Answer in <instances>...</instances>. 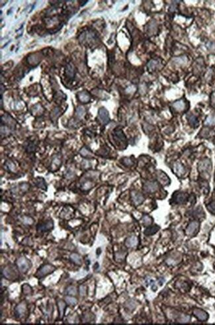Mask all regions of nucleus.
<instances>
[{
  "instance_id": "f257e3e1",
  "label": "nucleus",
  "mask_w": 215,
  "mask_h": 325,
  "mask_svg": "<svg viewBox=\"0 0 215 325\" xmlns=\"http://www.w3.org/2000/svg\"><path fill=\"white\" fill-rule=\"evenodd\" d=\"M17 265L21 272L26 273L30 268V262L25 257H21L17 261Z\"/></svg>"
},
{
  "instance_id": "f03ea898",
  "label": "nucleus",
  "mask_w": 215,
  "mask_h": 325,
  "mask_svg": "<svg viewBox=\"0 0 215 325\" xmlns=\"http://www.w3.org/2000/svg\"><path fill=\"white\" fill-rule=\"evenodd\" d=\"M199 170L201 173L205 174H209L210 170H211V163H210V160L205 159L200 162L199 164Z\"/></svg>"
},
{
  "instance_id": "7ed1b4c3",
  "label": "nucleus",
  "mask_w": 215,
  "mask_h": 325,
  "mask_svg": "<svg viewBox=\"0 0 215 325\" xmlns=\"http://www.w3.org/2000/svg\"><path fill=\"white\" fill-rule=\"evenodd\" d=\"M98 118L102 124L107 125L110 121L109 114L108 111L104 107L100 108L99 110V114H98Z\"/></svg>"
},
{
  "instance_id": "20e7f679",
  "label": "nucleus",
  "mask_w": 215,
  "mask_h": 325,
  "mask_svg": "<svg viewBox=\"0 0 215 325\" xmlns=\"http://www.w3.org/2000/svg\"><path fill=\"white\" fill-rule=\"evenodd\" d=\"M55 269H56L55 267L52 266V265H49V264L44 265V266H42V268L39 269V271H38L37 273V275L39 277H44L45 276V275H48L49 273H52Z\"/></svg>"
},
{
  "instance_id": "39448f33",
  "label": "nucleus",
  "mask_w": 215,
  "mask_h": 325,
  "mask_svg": "<svg viewBox=\"0 0 215 325\" xmlns=\"http://www.w3.org/2000/svg\"><path fill=\"white\" fill-rule=\"evenodd\" d=\"M199 227V223L197 221H193L189 224L186 229V234L189 236H193L197 232Z\"/></svg>"
},
{
  "instance_id": "423d86ee",
  "label": "nucleus",
  "mask_w": 215,
  "mask_h": 325,
  "mask_svg": "<svg viewBox=\"0 0 215 325\" xmlns=\"http://www.w3.org/2000/svg\"><path fill=\"white\" fill-rule=\"evenodd\" d=\"M53 226H54V223L52 221H48L46 223H43L41 224H39L37 225V230L38 231H42V232H46L48 230H50L52 229Z\"/></svg>"
},
{
  "instance_id": "0eeeda50",
  "label": "nucleus",
  "mask_w": 215,
  "mask_h": 325,
  "mask_svg": "<svg viewBox=\"0 0 215 325\" xmlns=\"http://www.w3.org/2000/svg\"><path fill=\"white\" fill-rule=\"evenodd\" d=\"M131 197H132V200L133 201L134 203H135L136 205L141 204L144 200V197L142 196V194L140 193L139 192L135 191L131 192Z\"/></svg>"
},
{
  "instance_id": "6e6552de",
  "label": "nucleus",
  "mask_w": 215,
  "mask_h": 325,
  "mask_svg": "<svg viewBox=\"0 0 215 325\" xmlns=\"http://www.w3.org/2000/svg\"><path fill=\"white\" fill-rule=\"evenodd\" d=\"M193 314H194L196 318H197L198 319L201 320V321H205L208 317V314L205 311L200 309H195L193 311Z\"/></svg>"
},
{
  "instance_id": "1a4fd4ad",
  "label": "nucleus",
  "mask_w": 215,
  "mask_h": 325,
  "mask_svg": "<svg viewBox=\"0 0 215 325\" xmlns=\"http://www.w3.org/2000/svg\"><path fill=\"white\" fill-rule=\"evenodd\" d=\"M158 188V186L156 182H151V181H148L146 182L144 185V189L147 192H150V193H153L155 192Z\"/></svg>"
},
{
  "instance_id": "9d476101",
  "label": "nucleus",
  "mask_w": 215,
  "mask_h": 325,
  "mask_svg": "<svg viewBox=\"0 0 215 325\" xmlns=\"http://www.w3.org/2000/svg\"><path fill=\"white\" fill-rule=\"evenodd\" d=\"M187 199V197L186 194L182 193V192H179L178 193L175 194V195H174V201L177 203H184L186 202Z\"/></svg>"
},
{
  "instance_id": "9b49d317",
  "label": "nucleus",
  "mask_w": 215,
  "mask_h": 325,
  "mask_svg": "<svg viewBox=\"0 0 215 325\" xmlns=\"http://www.w3.org/2000/svg\"><path fill=\"white\" fill-rule=\"evenodd\" d=\"M138 238L135 236L129 237L125 241V245L128 248H133L138 244Z\"/></svg>"
},
{
  "instance_id": "f8f14e48",
  "label": "nucleus",
  "mask_w": 215,
  "mask_h": 325,
  "mask_svg": "<svg viewBox=\"0 0 215 325\" xmlns=\"http://www.w3.org/2000/svg\"><path fill=\"white\" fill-rule=\"evenodd\" d=\"M25 311H26V305L25 303H21L15 308V315L18 317H20L21 316H22L24 314Z\"/></svg>"
},
{
  "instance_id": "ddd939ff",
  "label": "nucleus",
  "mask_w": 215,
  "mask_h": 325,
  "mask_svg": "<svg viewBox=\"0 0 215 325\" xmlns=\"http://www.w3.org/2000/svg\"><path fill=\"white\" fill-rule=\"evenodd\" d=\"M157 177L158 179L161 184L163 185H166L169 183V177L167 176V175L163 172H161L157 174Z\"/></svg>"
},
{
  "instance_id": "4468645a",
  "label": "nucleus",
  "mask_w": 215,
  "mask_h": 325,
  "mask_svg": "<svg viewBox=\"0 0 215 325\" xmlns=\"http://www.w3.org/2000/svg\"><path fill=\"white\" fill-rule=\"evenodd\" d=\"M159 229L158 226L155 225L153 226H149V227L146 228L145 230H144V234L146 236H150V235H153L157 232V230Z\"/></svg>"
},
{
  "instance_id": "2eb2a0df",
  "label": "nucleus",
  "mask_w": 215,
  "mask_h": 325,
  "mask_svg": "<svg viewBox=\"0 0 215 325\" xmlns=\"http://www.w3.org/2000/svg\"><path fill=\"white\" fill-rule=\"evenodd\" d=\"M78 98L80 101L83 103H87L89 101L90 99V97L87 93L86 91H82V92L78 93Z\"/></svg>"
},
{
  "instance_id": "dca6fc26",
  "label": "nucleus",
  "mask_w": 215,
  "mask_h": 325,
  "mask_svg": "<svg viewBox=\"0 0 215 325\" xmlns=\"http://www.w3.org/2000/svg\"><path fill=\"white\" fill-rule=\"evenodd\" d=\"M174 171L178 175H183L185 173L184 167L180 163L175 164V165H174Z\"/></svg>"
},
{
  "instance_id": "f3484780",
  "label": "nucleus",
  "mask_w": 215,
  "mask_h": 325,
  "mask_svg": "<svg viewBox=\"0 0 215 325\" xmlns=\"http://www.w3.org/2000/svg\"><path fill=\"white\" fill-rule=\"evenodd\" d=\"M173 107L177 111H183L186 107V103L183 100H180V101H177L175 102L173 105Z\"/></svg>"
},
{
  "instance_id": "a211bd4d",
  "label": "nucleus",
  "mask_w": 215,
  "mask_h": 325,
  "mask_svg": "<svg viewBox=\"0 0 215 325\" xmlns=\"http://www.w3.org/2000/svg\"><path fill=\"white\" fill-rule=\"evenodd\" d=\"M35 183L36 185H37V187H39V188H40V189H42L43 190L46 189V181L43 178H42V177H40V178L39 177V178H37L36 179Z\"/></svg>"
},
{
  "instance_id": "6ab92c4d",
  "label": "nucleus",
  "mask_w": 215,
  "mask_h": 325,
  "mask_svg": "<svg viewBox=\"0 0 215 325\" xmlns=\"http://www.w3.org/2000/svg\"><path fill=\"white\" fill-rule=\"evenodd\" d=\"M66 73L67 76L69 77L70 78H74V75H75L74 68L72 67V66L71 64H68L66 66Z\"/></svg>"
},
{
  "instance_id": "aec40b11",
  "label": "nucleus",
  "mask_w": 215,
  "mask_h": 325,
  "mask_svg": "<svg viewBox=\"0 0 215 325\" xmlns=\"http://www.w3.org/2000/svg\"><path fill=\"white\" fill-rule=\"evenodd\" d=\"M70 260H72V262L75 263L76 264L81 265V264H82V260H81L80 256H79L78 254H71V255H70Z\"/></svg>"
},
{
  "instance_id": "412c9836",
  "label": "nucleus",
  "mask_w": 215,
  "mask_h": 325,
  "mask_svg": "<svg viewBox=\"0 0 215 325\" xmlns=\"http://www.w3.org/2000/svg\"><path fill=\"white\" fill-rule=\"evenodd\" d=\"M65 294L68 295H76L77 294V289L74 286H70L66 289Z\"/></svg>"
},
{
  "instance_id": "4be33fe9",
  "label": "nucleus",
  "mask_w": 215,
  "mask_h": 325,
  "mask_svg": "<svg viewBox=\"0 0 215 325\" xmlns=\"http://www.w3.org/2000/svg\"><path fill=\"white\" fill-rule=\"evenodd\" d=\"M65 300H66V302L68 304L70 305H76L78 303L77 299H76V298H74V297H72L67 296L65 298Z\"/></svg>"
},
{
  "instance_id": "5701e85b",
  "label": "nucleus",
  "mask_w": 215,
  "mask_h": 325,
  "mask_svg": "<svg viewBox=\"0 0 215 325\" xmlns=\"http://www.w3.org/2000/svg\"><path fill=\"white\" fill-rule=\"evenodd\" d=\"M188 120L189 121V123L191 124V125H192L193 127H197L198 126V121H197V119L196 118V117H195L194 115H190V116H188Z\"/></svg>"
},
{
  "instance_id": "b1692460",
  "label": "nucleus",
  "mask_w": 215,
  "mask_h": 325,
  "mask_svg": "<svg viewBox=\"0 0 215 325\" xmlns=\"http://www.w3.org/2000/svg\"><path fill=\"white\" fill-rule=\"evenodd\" d=\"M58 305L59 307V311H60V316H62L64 315V309L66 307L65 303L62 301H60L58 302Z\"/></svg>"
},
{
  "instance_id": "393cba45",
  "label": "nucleus",
  "mask_w": 215,
  "mask_h": 325,
  "mask_svg": "<svg viewBox=\"0 0 215 325\" xmlns=\"http://www.w3.org/2000/svg\"><path fill=\"white\" fill-rule=\"evenodd\" d=\"M206 125H215V117L208 116L205 122Z\"/></svg>"
},
{
  "instance_id": "a878e982",
  "label": "nucleus",
  "mask_w": 215,
  "mask_h": 325,
  "mask_svg": "<svg viewBox=\"0 0 215 325\" xmlns=\"http://www.w3.org/2000/svg\"><path fill=\"white\" fill-rule=\"evenodd\" d=\"M142 222H143V223L145 224V225L148 226L150 225V224L152 223V218L149 217V216L145 215L142 217Z\"/></svg>"
},
{
  "instance_id": "bb28decb",
  "label": "nucleus",
  "mask_w": 215,
  "mask_h": 325,
  "mask_svg": "<svg viewBox=\"0 0 215 325\" xmlns=\"http://www.w3.org/2000/svg\"><path fill=\"white\" fill-rule=\"evenodd\" d=\"M21 221H22V223L25 224H31L33 223V220L32 219L31 217H27V216L23 217L22 219H21Z\"/></svg>"
},
{
  "instance_id": "cd10ccee",
  "label": "nucleus",
  "mask_w": 215,
  "mask_h": 325,
  "mask_svg": "<svg viewBox=\"0 0 215 325\" xmlns=\"http://www.w3.org/2000/svg\"><path fill=\"white\" fill-rule=\"evenodd\" d=\"M207 207L208 210L209 211L210 213L214 214L215 215V201L210 203V204H208L207 205V207Z\"/></svg>"
},
{
  "instance_id": "c85d7f7f",
  "label": "nucleus",
  "mask_w": 215,
  "mask_h": 325,
  "mask_svg": "<svg viewBox=\"0 0 215 325\" xmlns=\"http://www.w3.org/2000/svg\"><path fill=\"white\" fill-rule=\"evenodd\" d=\"M31 287L28 285V284H24L23 286V291L25 294H29L31 291Z\"/></svg>"
},
{
  "instance_id": "c756f323",
  "label": "nucleus",
  "mask_w": 215,
  "mask_h": 325,
  "mask_svg": "<svg viewBox=\"0 0 215 325\" xmlns=\"http://www.w3.org/2000/svg\"><path fill=\"white\" fill-rule=\"evenodd\" d=\"M85 113L84 108L83 107H79L77 109V115L79 117H82Z\"/></svg>"
},
{
  "instance_id": "7c9ffc66",
  "label": "nucleus",
  "mask_w": 215,
  "mask_h": 325,
  "mask_svg": "<svg viewBox=\"0 0 215 325\" xmlns=\"http://www.w3.org/2000/svg\"><path fill=\"white\" fill-rule=\"evenodd\" d=\"M175 61H176V62L179 63L180 64H183L187 62V58L186 57H180V58H177L175 59Z\"/></svg>"
},
{
  "instance_id": "2f4dec72",
  "label": "nucleus",
  "mask_w": 215,
  "mask_h": 325,
  "mask_svg": "<svg viewBox=\"0 0 215 325\" xmlns=\"http://www.w3.org/2000/svg\"><path fill=\"white\" fill-rule=\"evenodd\" d=\"M80 293L81 296H85L86 295V287L84 285L80 286Z\"/></svg>"
},
{
  "instance_id": "473e14b6",
  "label": "nucleus",
  "mask_w": 215,
  "mask_h": 325,
  "mask_svg": "<svg viewBox=\"0 0 215 325\" xmlns=\"http://www.w3.org/2000/svg\"><path fill=\"white\" fill-rule=\"evenodd\" d=\"M80 154L83 156H87L89 154V152L86 148H84L80 150Z\"/></svg>"
},
{
  "instance_id": "72a5a7b5",
  "label": "nucleus",
  "mask_w": 215,
  "mask_h": 325,
  "mask_svg": "<svg viewBox=\"0 0 215 325\" xmlns=\"http://www.w3.org/2000/svg\"><path fill=\"white\" fill-rule=\"evenodd\" d=\"M190 320V317L189 316H183L181 319L180 320V322H187Z\"/></svg>"
},
{
  "instance_id": "f704fd0d",
  "label": "nucleus",
  "mask_w": 215,
  "mask_h": 325,
  "mask_svg": "<svg viewBox=\"0 0 215 325\" xmlns=\"http://www.w3.org/2000/svg\"><path fill=\"white\" fill-rule=\"evenodd\" d=\"M6 165H7V168L9 169V170H11V171H14L15 170V165L12 163V162H9L8 163H6Z\"/></svg>"
},
{
  "instance_id": "c9c22d12",
  "label": "nucleus",
  "mask_w": 215,
  "mask_h": 325,
  "mask_svg": "<svg viewBox=\"0 0 215 325\" xmlns=\"http://www.w3.org/2000/svg\"><path fill=\"white\" fill-rule=\"evenodd\" d=\"M125 162H127V163L126 164L127 165H131V164H133V163H132L131 160H130V159H125Z\"/></svg>"
},
{
  "instance_id": "e433bc0d",
  "label": "nucleus",
  "mask_w": 215,
  "mask_h": 325,
  "mask_svg": "<svg viewBox=\"0 0 215 325\" xmlns=\"http://www.w3.org/2000/svg\"><path fill=\"white\" fill-rule=\"evenodd\" d=\"M93 267H94V268H95V269H97L99 268V264H98V263H97V262L95 263V264L94 265V266H93Z\"/></svg>"
}]
</instances>
